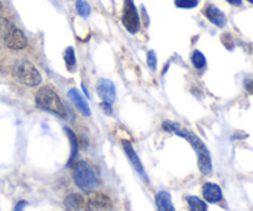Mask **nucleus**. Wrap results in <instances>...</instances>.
I'll return each mask as SVG.
<instances>
[{
  "instance_id": "1",
  "label": "nucleus",
  "mask_w": 253,
  "mask_h": 211,
  "mask_svg": "<svg viewBox=\"0 0 253 211\" xmlns=\"http://www.w3.org/2000/svg\"><path fill=\"white\" fill-rule=\"evenodd\" d=\"M36 105L40 109L51 111V113L56 114V115L61 116V118L66 116V108H64L61 98L49 86H43V88H41L37 91Z\"/></svg>"
},
{
  "instance_id": "2",
  "label": "nucleus",
  "mask_w": 253,
  "mask_h": 211,
  "mask_svg": "<svg viewBox=\"0 0 253 211\" xmlns=\"http://www.w3.org/2000/svg\"><path fill=\"white\" fill-rule=\"evenodd\" d=\"M12 74L20 83L29 86L39 85L42 81L39 69L29 61H17L12 67Z\"/></svg>"
},
{
  "instance_id": "3",
  "label": "nucleus",
  "mask_w": 253,
  "mask_h": 211,
  "mask_svg": "<svg viewBox=\"0 0 253 211\" xmlns=\"http://www.w3.org/2000/svg\"><path fill=\"white\" fill-rule=\"evenodd\" d=\"M185 140H188V142L192 145V147L194 148L195 153L198 156V167H199L200 172L204 175H208L211 173L212 165H211V157H210V153L208 151L207 146L203 143V141L198 137L195 133L190 132L188 130L187 135H185Z\"/></svg>"
},
{
  "instance_id": "4",
  "label": "nucleus",
  "mask_w": 253,
  "mask_h": 211,
  "mask_svg": "<svg viewBox=\"0 0 253 211\" xmlns=\"http://www.w3.org/2000/svg\"><path fill=\"white\" fill-rule=\"evenodd\" d=\"M73 180L77 187L84 192H90L98 184V180H96L93 169L84 161H79L74 166Z\"/></svg>"
},
{
  "instance_id": "5",
  "label": "nucleus",
  "mask_w": 253,
  "mask_h": 211,
  "mask_svg": "<svg viewBox=\"0 0 253 211\" xmlns=\"http://www.w3.org/2000/svg\"><path fill=\"white\" fill-rule=\"evenodd\" d=\"M123 24L130 34H136L140 30V16L133 0H125L123 9Z\"/></svg>"
},
{
  "instance_id": "6",
  "label": "nucleus",
  "mask_w": 253,
  "mask_h": 211,
  "mask_svg": "<svg viewBox=\"0 0 253 211\" xmlns=\"http://www.w3.org/2000/svg\"><path fill=\"white\" fill-rule=\"evenodd\" d=\"M2 41L5 46L11 49H24L27 46V39L24 32L11 24L7 25L5 29Z\"/></svg>"
},
{
  "instance_id": "7",
  "label": "nucleus",
  "mask_w": 253,
  "mask_h": 211,
  "mask_svg": "<svg viewBox=\"0 0 253 211\" xmlns=\"http://www.w3.org/2000/svg\"><path fill=\"white\" fill-rule=\"evenodd\" d=\"M89 210L90 211H111L113 203L108 195L100 192H91L86 195Z\"/></svg>"
},
{
  "instance_id": "8",
  "label": "nucleus",
  "mask_w": 253,
  "mask_h": 211,
  "mask_svg": "<svg viewBox=\"0 0 253 211\" xmlns=\"http://www.w3.org/2000/svg\"><path fill=\"white\" fill-rule=\"evenodd\" d=\"M96 91H98L99 98L103 100V103L113 105L116 99V91L113 82H110L109 79H100L98 86H96Z\"/></svg>"
},
{
  "instance_id": "9",
  "label": "nucleus",
  "mask_w": 253,
  "mask_h": 211,
  "mask_svg": "<svg viewBox=\"0 0 253 211\" xmlns=\"http://www.w3.org/2000/svg\"><path fill=\"white\" fill-rule=\"evenodd\" d=\"M64 207L67 211H90L86 197L82 194H71L64 199Z\"/></svg>"
},
{
  "instance_id": "10",
  "label": "nucleus",
  "mask_w": 253,
  "mask_h": 211,
  "mask_svg": "<svg viewBox=\"0 0 253 211\" xmlns=\"http://www.w3.org/2000/svg\"><path fill=\"white\" fill-rule=\"evenodd\" d=\"M123 146H124V150H125V153L126 156L128 157V161L131 162V165L133 166V168H135L136 170H137V173L140 175H142L143 178H145L146 180H147V177H146L145 174V169H143V166L142 163H141L140 158H138V156L136 155L135 150H133L132 145H131L128 141H123Z\"/></svg>"
},
{
  "instance_id": "11",
  "label": "nucleus",
  "mask_w": 253,
  "mask_h": 211,
  "mask_svg": "<svg viewBox=\"0 0 253 211\" xmlns=\"http://www.w3.org/2000/svg\"><path fill=\"white\" fill-rule=\"evenodd\" d=\"M205 16L208 17L210 22H212L214 25H216L217 27H224L226 25V15L216 7L215 5H208L207 9H205Z\"/></svg>"
},
{
  "instance_id": "12",
  "label": "nucleus",
  "mask_w": 253,
  "mask_h": 211,
  "mask_svg": "<svg viewBox=\"0 0 253 211\" xmlns=\"http://www.w3.org/2000/svg\"><path fill=\"white\" fill-rule=\"evenodd\" d=\"M203 197L208 203L215 204L222 199V192L219 185L215 183H205L203 187Z\"/></svg>"
},
{
  "instance_id": "13",
  "label": "nucleus",
  "mask_w": 253,
  "mask_h": 211,
  "mask_svg": "<svg viewBox=\"0 0 253 211\" xmlns=\"http://www.w3.org/2000/svg\"><path fill=\"white\" fill-rule=\"evenodd\" d=\"M68 96L71 98V100L73 101V104L76 105V108L81 111V114H83L84 116H90V108L88 105V101L83 98L81 93H79L78 89L73 88L69 90Z\"/></svg>"
},
{
  "instance_id": "14",
  "label": "nucleus",
  "mask_w": 253,
  "mask_h": 211,
  "mask_svg": "<svg viewBox=\"0 0 253 211\" xmlns=\"http://www.w3.org/2000/svg\"><path fill=\"white\" fill-rule=\"evenodd\" d=\"M156 207H157V211H175L172 204L170 194L166 190L157 193V195H156Z\"/></svg>"
},
{
  "instance_id": "15",
  "label": "nucleus",
  "mask_w": 253,
  "mask_h": 211,
  "mask_svg": "<svg viewBox=\"0 0 253 211\" xmlns=\"http://www.w3.org/2000/svg\"><path fill=\"white\" fill-rule=\"evenodd\" d=\"M64 130H66V133L68 135V138H69V142H71L72 151H71V157H69V162H68V166H71L72 163L74 162V160H76L77 153H78V140H77L76 133H74L71 128L66 127Z\"/></svg>"
},
{
  "instance_id": "16",
  "label": "nucleus",
  "mask_w": 253,
  "mask_h": 211,
  "mask_svg": "<svg viewBox=\"0 0 253 211\" xmlns=\"http://www.w3.org/2000/svg\"><path fill=\"white\" fill-rule=\"evenodd\" d=\"M187 203L190 211H207L208 209L205 202H203V200L199 199L198 197H188Z\"/></svg>"
},
{
  "instance_id": "17",
  "label": "nucleus",
  "mask_w": 253,
  "mask_h": 211,
  "mask_svg": "<svg viewBox=\"0 0 253 211\" xmlns=\"http://www.w3.org/2000/svg\"><path fill=\"white\" fill-rule=\"evenodd\" d=\"M76 9L77 12H78L82 17H88L91 12L90 5H89L85 0H77Z\"/></svg>"
},
{
  "instance_id": "18",
  "label": "nucleus",
  "mask_w": 253,
  "mask_h": 211,
  "mask_svg": "<svg viewBox=\"0 0 253 211\" xmlns=\"http://www.w3.org/2000/svg\"><path fill=\"white\" fill-rule=\"evenodd\" d=\"M192 62L195 68L203 69L205 67V64H207V58H205L204 54L200 51H194L192 56Z\"/></svg>"
},
{
  "instance_id": "19",
  "label": "nucleus",
  "mask_w": 253,
  "mask_h": 211,
  "mask_svg": "<svg viewBox=\"0 0 253 211\" xmlns=\"http://www.w3.org/2000/svg\"><path fill=\"white\" fill-rule=\"evenodd\" d=\"M64 61H66L67 66L71 67V68L76 64V53H74L73 47L66 48V51H64Z\"/></svg>"
},
{
  "instance_id": "20",
  "label": "nucleus",
  "mask_w": 253,
  "mask_h": 211,
  "mask_svg": "<svg viewBox=\"0 0 253 211\" xmlns=\"http://www.w3.org/2000/svg\"><path fill=\"white\" fill-rule=\"evenodd\" d=\"M174 4L180 9H193L198 6L199 1L198 0H174Z\"/></svg>"
},
{
  "instance_id": "21",
  "label": "nucleus",
  "mask_w": 253,
  "mask_h": 211,
  "mask_svg": "<svg viewBox=\"0 0 253 211\" xmlns=\"http://www.w3.org/2000/svg\"><path fill=\"white\" fill-rule=\"evenodd\" d=\"M147 64L151 71H156V68H157V56H156L155 51H150L147 53Z\"/></svg>"
},
{
  "instance_id": "22",
  "label": "nucleus",
  "mask_w": 253,
  "mask_h": 211,
  "mask_svg": "<svg viewBox=\"0 0 253 211\" xmlns=\"http://www.w3.org/2000/svg\"><path fill=\"white\" fill-rule=\"evenodd\" d=\"M245 88L249 93L253 94V79H245Z\"/></svg>"
},
{
  "instance_id": "23",
  "label": "nucleus",
  "mask_w": 253,
  "mask_h": 211,
  "mask_svg": "<svg viewBox=\"0 0 253 211\" xmlns=\"http://www.w3.org/2000/svg\"><path fill=\"white\" fill-rule=\"evenodd\" d=\"M101 108L104 109V111L108 114H111V105L110 104H106V103H101Z\"/></svg>"
},
{
  "instance_id": "24",
  "label": "nucleus",
  "mask_w": 253,
  "mask_h": 211,
  "mask_svg": "<svg viewBox=\"0 0 253 211\" xmlns=\"http://www.w3.org/2000/svg\"><path fill=\"white\" fill-rule=\"evenodd\" d=\"M27 203L26 202H20L19 204L16 205V209H15V211H22V209H24V207H26Z\"/></svg>"
},
{
  "instance_id": "25",
  "label": "nucleus",
  "mask_w": 253,
  "mask_h": 211,
  "mask_svg": "<svg viewBox=\"0 0 253 211\" xmlns=\"http://www.w3.org/2000/svg\"><path fill=\"white\" fill-rule=\"evenodd\" d=\"M226 1L231 5H235V6H240L242 4V0H226Z\"/></svg>"
},
{
  "instance_id": "26",
  "label": "nucleus",
  "mask_w": 253,
  "mask_h": 211,
  "mask_svg": "<svg viewBox=\"0 0 253 211\" xmlns=\"http://www.w3.org/2000/svg\"><path fill=\"white\" fill-rule=\"evenodd\" d=\"M1 9H2V4H1V1H0V11H1Z\"/></svg>"
},
{
  "instance_id": "27",
  "label": "nucleus",
  "mask_w": 253,
  "mask_h": 211,
  "mask_svg": "<svg viewBox=\"0 0 253 211\" xmlns=\"http://www.w3.org/2000/svg\"><path fill=\"white\" fill-rule=\"evenodd\" d=\"M249 2H251V4H253V0H247Z\"/></svg>"
}]
</instances>
